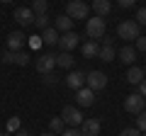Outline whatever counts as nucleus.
Segmentation results:
<instances>
[{"mask_svg":"<svg viewBox=\"0 0 146 136\" xmlns=\"http://www.w3.org/2000/svg\"><path fill=\"white\" fill-rule=\"evenodd\" d=\"M78 42H80V37L76 32H66L63 37H58V46H61L63 51H73V49L78 46Z\"/></svg>","mask_w":146,"mask_h":136,"instance_id":"nucleus-11","label":"nucleus"},{"mask_svg":"<svg viewBox=\"0 0 146 136\" xmlns=\"http://www.w3.org/2000/svg\"><path fill=\"white\" fill-rule=\"evenodd\" d=\"M78 129H80V134H83V136H100L102 124H100L98 119H83V124H80Z\"/></svg>","mask_w":146,"mask_h":136,"instance_id":"nucleus-12","label":"nucleus"},{"mask_svg":"<svg viewBox=\"0 0 146 136\" xmlns=\"http://www.w3.org/2000/svg\"><path fill=\"white\" fill-rule=\"evenodd\" d=\"M139 95H141V97H146V78L139 83Z\"/></svg>","mask_w":146,"mask_h":136,"instance_id":"nucleus-35","label":"nucleus"},{"mask_svg":"<svg viewBox=\"0 0 146 136\" xmlns=\"http://www.w3.org/2000/svg\"><path fill=\"white\" fill-rule=\"evenodd\" d=\"M136 51H146V37H139V39H136Z\"/></svg>","mask_w":146,"mask_h":136,"instance_id":"nucleus-33","label":"nucleus"},{"mask_svg":"<svg viewBox=\"0 0 146 136\" xmlns=\"http://www.w3.org/2000/svg\"><path fill=\"white\" fill-rule=\"evenodd\" d=\"M15 136H32V134H29V131H25V129H20V131H17Z\"/></svg>","mask_w":146,"mask_h":136,"instance_id":"nucleus-37","label":"nucleus"},{"mask_svg":"<svg viewBox=\"0 0 146 136\" xmlns=\"http://www.w3.org/2000/svg\"><path fill=\"white\" fill-rule=\"evenodd\" d=\"M85 34L90 39H102L105 37V20L95 15L93 20H85Z\"/></svg>","mask_w":146,"mask_h":136,"instance_id":"nucleus-5","label":"nucleus"},{"mask_svg":"<svg viewBox=\"0 0 146 136\" xmlns=\"http://www.w3.org/2000/svg\"><path fill=\"white\" fill-rule=\"evenodd\" d=\"M119 136H141V131L136 129V126H127V129L119 131Z\"/></svg>","mask_w":146,"mask_h":136,"instance_id":"nucleus-29","label":"nucleus"},{"mask_svg":"<svg viewBox=\"0 0 146 136\" xmlns=\"http://www.w3.org/2000/svg\"><path fill=\"white\" fill-rule=\"evenodd\" d=\"M80 51H83L85 58H98V56H100V46L95 44V39H88V42L83 44V49H80Z\"/></svg>","mask_w":146,"mask_h":136,"instance_id":"nucleus-18","label":"nucleus"},{"mask_svg":"<svg viewBox=\"0 0 146 136\" xmlns=\"http://www.w3.org/2000/svg\"><path fill=\"white\" fill-rule=\"evenodd\" d=\"M124 110L129 114H139L146 110V97H141L139 92H131L129 97H124Z\"/></svg>","mask_w":146,"mask_h":136,"instance_id":"nucleus-6","label":"nucleus"},{"mask_svg":"<svg viewBox=\"0 0 146 136\" xmlns=\"http://www.w3.org/2000/svg\"><path fill=\"white\" fill-rule=\"evenodd\" d=\"M110 7H112V3L110 0H93V12L98 17H105L110 12Z\"/></svg>","mask_w":146,"mask_h":136,"instance_id":"nucleus-20","label":"nucleus"},{"mask_svg":"<svg viewBox=\"0 0 146 136\" xmlns=\"http://www.w3.org/2000/svg\"><path fill=\"white\" fill-rule=\"evenodd\" d=\"M61 119L66 121V126H76L78 129L80 124H83V112L78 110V107H73V105H66L61 112Z\"/></svg>","mask_w":146,"mask_h":136,"instance_id":"nucleus-4","label":"nucleus"},{"mask_svg":"<svg viewBox=\"0 0 146 136\" xmlns=\"http://www.w3.org/2000/svg\"><path fill=\"white\" fill-rule=\"evenodd\" d=\"M56 83H58V78H56L54 73H46V75H44V85H56Z\"/></svg>","mask_w":146,"mask_h":136,"instance_id":"nucleus-31","label":"nucleus"},{"mask_svg":"<svg viewBox=\"0 0 146 136\" xmlns=\"http://www.w3.org/2000/svg\"><path fill=\"white\" fill-rule=\"evenodd\" d=\"M42 136H56V134H51V131H46V134H42Z\"/></svg>","mask_w":146,"mask_h":136,"instance_id":"nucleus-38","label":"nucleus"},{"mask_svg":"<svg viewBox=\"0 0 146 136\" xmlns=\"http://www.w3.org/2000/svg\"><path fill=\"white\" fill-rule=\"evenodd\" d=\"M0 61H3V63H15V51H10V49H7V51L0 56Z\"/></svg>","mask_w":146,"mask_h":136,"instance_id":"nucleus-30","label":"nucleus"},{"mask_svg":"<svg viewBox=\"0 0 146 136\" xmlns=\"http://www.w3.org/2000/svg\"><path fill=\"white\" fill-rule=\"evenodd\" d=\"M3 3H12V0H3Z\"/></svg>","mask_w":146,"mask_h":136,"instance_id":"nucleus-40","label":"nucleus"},{"mask_svg":"<svg viewBox=\"0 0 146 136\" xmlns=\"http://www.w3.org/2000/svg\"><path fill=\"white\" fill-rule=\"evenodd\" d=\"M136 24L146 27V7H139V10H136Z\"/></svg>","mask_w":146,"mask_h":136,"instance_id":"nucleus-28","label":"nucleus"},{"mask_svg":"<svg viewBox=\"0 0 146 136\" xmlns=\"http://www.w3.org/2000/svg\"><path fill=\"white\" fill-rule=\"evenodd\" d=\"M25 34L22 32H10V37H7V49L10 51H20L22 46H25Z\"/></svg>","mask_w":146,"mask_h":136,"instance_id":"nucleus-15","label":"nucleus"},{"mask_svg":"<svg viewBox=\"0 0 146 136\" xmlns=\"http://www.w3.org/2000/svg\"><path fill=\"white\" fill-rule=\"evenodd\" d=\"M117 3H119V7H131L136 0H117Z\"/></svg>","mask_w":146,"mask_h":136,"instance_id":"nucleus-36","label":"nucleus"},{"mask_svg":"<svg viewBox=\"0 0 146 136\" xmlns=\"http://www.w3.org/2000/svg\"><path fill=\"white\" fill-rule=\"evenodd\" d=\"M54 27H56L58 32H63V34H66V32H73V20L68 15H58L56 22H54Z\"/></svg>","mask_w":146,"mask_h":136,"instance_id":"nucleus-19","label":"nucleus"},{"mask_svg":"<svg viewBox=\"0 0 146 136\" xmlns=\"http://www.w3.org/2000/svg\"><path fill=\"white\" fill-rule=\"evenodd\" d=\"M29 46L32 49H39V46H42V37H29Z\"/></svg>","mask_w":146,"mask_h":136,"instance_id":"nucleus-34","label":"nucleus"},{"mask_svg":"<svg viewBox=\"0 0 146 136\" xmlns=\"http://www.w3.org/2000/svg\"><path fill=\"white\" fill-rule=\"evenodd\" d=\"M0 136H12V134H7V131H5V134H0Z\"/></svg>","mask_w":146,"mask_h":136,"instance_id":"nucleus-39","label":"nucleus"},{"mask_svg":"<svg viewBox=\"0 0 146 136\" xmlns=\"http://www.w3.org/2000/svg\"><path fill=\"white\" fill-rule=\"evenodd\" d=\"M12 17H15V22H17V24H22V27L34 22V12H32V7H15Z\"/></svg>","mask_w":146,"mask_h":136,"instance_id":"nucleus-9","label":"nucleus"},{"mask_svg":"<svg viewBox=\"0 0 146 136\" xmlns=\"http://www.w3.org/2000/svg\"><path fill=\"white\" fill-rule=\"evenodd\" d=\"M136 53H139V51H136L131 44H127V46H122V49H119V53H117V56H119V61H122V63H127V66H134Z\"/></svg>","mask_w":146,"mask_h":136,"instance_id":"nucleus-14","label":"nucleus"},{"mask_svg":"<svg viewBox=\"0 0 146 136\" xmlns=\"http://www.w3.org/2000/svg\"><path fill=\"white\" fill-rule=\"evenodd\" d=\"M66 85H68L71 90L85 88V73H83V71H71V73L66 75Z\"/></svg>","mask_w":146,"mask_h":136,"instance_id":"nucleus-10","label":"nucleus"},{"mask_svg":"<svg viewBox=\"0 0 146 136\" xmlns=\"http://www.w3.org/2000/svg\"><path fill=\"white\" fill-rule=\"evenodd\" d=\"M61 136H83V134H80V129H76V126H68Z\"/></svg>","mask_w":146,"mask_h":136,"instance_id":"nucleus-32","label":"nucleus"},{"mask_svg":"<svg viewBox=\"0 0 146 136\" xmlns=\"http://www.w3.org/2000/svg\"><path fill=\"white\" fill-rule=\"evenodd\" d=\"M49 131H51V134H63V131H66V121H63L61 117H51V121H49Z\"/></svg>","mask_w":146,"mask_h":136,"instance_id":"nucleus-22","label":"nucleus"},{"mask_svg":"<svg viewBox=\"0 0 146 136\" xmlns=\"http://www.w3.org/2000/svg\"><path fill=\"white\" fill-rule=\"evenodd\" d=\"M32 24H34V27H39V29H46V27H49V15H36Z\"/></svg>","mask_w":146,"mask_h":136,"instance_id":"nucleus-24","label":"nucleus"},{"mask_svg":"<svg viewBox=\"0 0 146 136\" xmlns=\"http://www.w3.org/2000/svg\"><path fill=\"white\" fill-rule=\"evenodd\" d=\"M46 10H49L46 0H32V12H34V17L36 15H46Z\"/></svg>","mask_w":146,"mask_h":136,"instance_id":"nucleus-23","label":"nucleus"},{"mask_svg":"<svg viewBox=\"0 0 146 136\" xmlns=\"http://www.w3.org/2000/svg\"><path fill=\"white\" fill-rule=\"evenodd\" d=\"M12 131H20V119L17 117H12V119H7V134H12Z\"/></svg>","mask_w":146,"mask_h":136,"instance_id":"nucleus-26","label":"nucleus"},{"mask_svg":"<svg viewBox=\"0 0 146 136\" xmlns=\"http://www.w3.org/2000/svg\"><path fill=\"white\" fill-rule=\"evenodd\" d=\"M76 102H78V107H93L95 105V92L90 88L76 90Z\"/></svg>","mask_w":146,"mask_h":136,"instance_id":"nucleus-8","label":"nucleus"},{"mask_svg":"<svg viewBox=\"0 0 146 136\" xmlns=\"http://www.w3.org/2000/svg\"><path fill=\"white\" fill-rule=\"evenodd\" d=\"M136 129H139L141 134H146V110L136 114Z\"/></svg>","mask_w":146,"mask_h":136,"instance_id":"nucleus-25","label":"nucleus"},{"mask_svg":"<svg viewBox=\"0 0 146 136\" xmlns=\"http://www.w3.org/2000/svg\"><path fill=\"white\" fill-rule=\"evenodd\" d=\"M56 66H61V68H73V53L71 51H61L56 56Z\"/></svg>","mask_w":146,"mask_h":136,"instance_id":"nucleus-21","label":"nucleus"},{"mask_svg":"<svg viewBox=\"0 0 146 136\" xmlns=\"http://www.w3.org/2000/svg\"><path fill=\"white\" fill-rule=\"evenodd\" d=\"M141 136H146V134H141Z\"/></svg>","mask_w":146,"mask_h":136,"instance_id":"nucleus-41","label":"nucleus"},{"mask_svg":"<svg viewBox=\"0 0 146 136\" xmlns=\"http://www.w3.org/2000/svg\"><path fill=\"white\" fill-rule=\"evenodd\" d=\"M85 88H90L93 92L105 90L107 88V75L102 71H90V73H85Z\"/></svg>","mask_w":146,"mask_h":136,"instance_id":"nucleus-3","label":"nucleus"},{"mask_svg":"<svg viewBox=\"0 0 146 136\" xmlns=\"http://www.w3.org/2000/svg\"><path fill=\"white\" fill-rule=\"evenodd\" d=\"M15 63L17 66H27V63H29V56L22 53V51H15Z\"/></svg>","mask_w":146,"mask_h":136,"instance_id":"nucleus-27","label":"nucleus"},{"mask_svg":"<svg viewBox=\"0 0 146 136\" xmlns=\"http://www.w3.org/2000/svg\"><path fill=\"white\" fill-rule=\"evenodd\" d=\"M144 78H146L144 68H139V66H129V71H127V80H129L131 85H139Z\"/></svg>","mask_w":146,"mask_h":136,"instance_id":"nucleus-17","label":"nucleus"},{"mask_svg":"<svg viewBox=\"0 0 146 136\" xmlns=\"http://www.w3.org/2000/svg\"><path fill=\"white\" fill-rule=\"evenodd\" d=\"M66 15L71 17L73 22L76 20H85V17L90 15V5L83 3V0H71V3L66 5Z\"/></svg>","mask_w":146,"mask_h":136,"instance_id":"nucleus-2","label":"nucleus"},{"mask_svg":"<svg viewBox=\"0 0 146 136\" xmlns=\"http://www.w3.org/2000/svg\"><path fill=\"white\" fill-rule=\"evenodd\" d=\"M117 34H119V39L136 42V39L141 37V27L136 24L134 20H124V22H119V27H117Z\"/></svg>","mask_w":146,"mask_h":136,"instance_id":"nucleus-1","label":"nucleus"},{"mask_svg":"<svg viewBox=\"0 0 146 136\" xmlns=\"http://www.w3.org/2000/svg\"><path fill=\"white\" fill-rule=\"evenodd\" d=\"M34 68H36L42 75L51 73L54 68H56V56H54V53H42V56L34 61Z\"/></svg>","mask_w":146,"mask_h":136,"instance_id":"nucleus-7","label":"nucleus"},{"mask_svg":"<svg viewBox=\"0 0 146 136\" xmlns=\"http://www.w3.org/2000/svg\"><path fill=\"white\" fill-rule=\"evenodd\" d=\"M115 56H117V51H115V46H112V39H102V46H100V61H105V63H110V61H115Z\"/></svg>","mask_w":146,"mask_h":136,"instance_id":"nucleus-13","label":"nucleus"},{"mask_svg":"<svg viewBox=\"0 0 146 136\" xmlns=\"http://www.w3.org/2000/svg\"><path fill=\"white\" fill-rule=\"evenodd\" d=\"M42 44H46V46H56L58 44V29L56 27H46L42 32Z\"/></svg>","mask_w":146,"mask_h":136,"instance_id":"nucleus-16","label":"nucleus"}]
</instances>
